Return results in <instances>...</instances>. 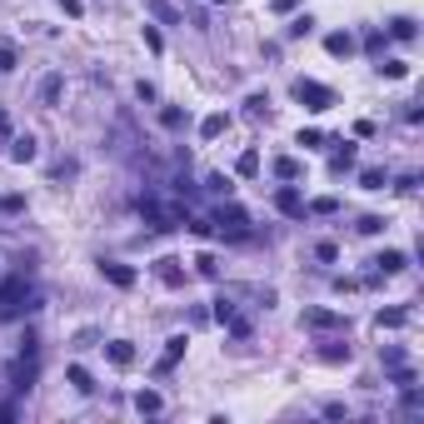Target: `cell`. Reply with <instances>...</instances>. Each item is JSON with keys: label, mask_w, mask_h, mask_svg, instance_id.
Returning a JSON list of instances; mask_svg holds the SVG:
<instances>
[{"label": "cell", "mask_w": 424, "mask_h": 424, "mask_svg": "<svg viewBox=\"0 0 424 424\" xmlns=\"http://www.w3.org/2000/svg\"><path fill=\"white\" fill-rule=\"evenodd\" d=\"M20 309H35L30 280L25 275H6V280H0V320H11V314H20Z\"/></svg>", "instance_id": "cell-1"}, {"label": "cell", "mask_w": 424, "mask_h": 424, "mask_svg": "<svg viewBox=\"0 0 424 424\" xmlns=\"http://www.w3.org/2000/svg\"><path fill=\"white\" fill-rule=\"evenodd\" d=\"M140 215L155 225V230H175V225H190V215L180 205H165V200H155V195H145L140 200Z\"/></svg>", "instance_id": "cell-2"}, {"label": "cell", "mask_w": 424, "mask_h": 424, "mask_svg": "<svg viewBox=\"0 0 424 424\" xmlns=\"http://www.w3.org/2000/svg\"><path fill=\"white\" fill-rule=\"evenodd\" d=\"M295 100L304 105V110L320 115V110H330V105H335V90L320 85V80H295Z\"/></svg>", "instance_id": "cell-3"}, {"label": "cell", "mask_w": 424, "mask_h": 424, "mask_svg": "<svg viewBox=\"0 0 424 424\" xmlns=\"http://www.w3.org/2000/svg\"><path fill=\"white\" fill-rule=\"evenodd\" d=\"M215 225H220L225 235H235V240L250 235V215H245L240 205H220V210H215Z\"/></svg>", "instance_id": "cell-4"}, {"label": "cell", "mask_w": 424, "mask_h": 424, "mask_svg": "<svg viewBox=\"0 0 424 424\" xmlns=\"http://www.w3.org/2000/svg\"><path fill=\"white\" fill-rule=\"evenodd\" d=\"M304 330H349L340 309H304Z\"/></svg>", "instance_id": "cell-5"}, {"label": "cell", "mask_w": 424, "mask_h": 424, "mask_svg": "<svg viewBox=\"0 0 424 424\" xmlns=\"http://www.w3.org/2000/svg\"><path fill=\"white\" fill-rule=\"evenodd\" d=\"M100 275L110 280L115 290H135V270H130V264H120V259H100Z\"/></svg>", "instance_id": "cell-6"}, {"label": "cell", "mask_w": 424, "mask_h": 424, "mask_svg": "<svg viewBox=\"0 0 424 424\" xmlns=\"http://www.w3.org/2000/svg\"><path fill=\"white\" fill-rule=\"evenodd\" d=\"M185 345H190L185 335H175V340H165V354L155 359V375H170V369H175V364L185 359Z\"/></svg>", "instance_id": "cell-7"}, {"label": "cell", "mask_w": 424, "mask_h": 424, "mask_svg": "<svg viewBox=\"0 0 424 424\" xmlns=\"http://www.w3.org/2000/svg\"><path fill=\"white\" fill-rule=\"evenodd\" d=\"M275 210H280V215H304V195L295 185H280L275 190Z\"/></svg>", "instance_id": "cell-8"}, {"label": "cell", "mask_w": 424, "mask_h": 424, "mask_svg": "<svg viewBox=\"0 0 424 424\" xmlns=\"http://www.w3.org/2000/svg\"><path fill=\"white\" fill-rule=\"evenodd\" d=\"M155 275H160V285H170V290H180V285H185L180 259H155Z\"/></svg>", "instance_id": "cell-9"}, {"label": "cell", "mask_w": 424, "mask_h": 424, "mask_svg": "<svg viewBox=\"0 0 424 424\" xmlns=\"http://www.w3.org/2000/svg\"><path fill=\"white\" fill-rule=\"evenodd\" d=\"M270 170H275V180H285V185H295V180H300V175H304V165H300V160H295V155H280V160H275V165H270Z\"/></svg>", "instance_id": "cell-10"}, {"label": "cell", "mask_w": 424, "mask_h": 424, "mask_svg": "<svg viewBox=\"0 0 424 424\" xmlns=\"http://www.w3.org/2000/svg\"><path fill=\"white\" fill-rule=\"evenodd\" d=\"M225 130H230V115H220V110H215V115H205V120H200V140H220Z\"/></svg>", "instance_id": "cell-11"}, {"label": "cell", "mask_w": 424, "mask_h": 424, "mask_svg": "<svg viewBox=\"0 0 424 424\" xmlns=\"http://www.w3.org/2000/svg\"><path fill=\"white\" fill-rule=\"evenodd\" d=\"M105 354H110V364H120V369L135 364V345H130V340H110V345H105Z\"/></svg>", "instance_id": "cell-12"}, {"label": "cell", "mask_w": 424, "mask_h": 424, "mask_svg": "<svg viewBox=\"0 0 424 424\" xmlns=\"http://www.w3.org/2000/svg\"><path fill=\"white\" fill-rule=\"evenodd\" d=\"M404 264H409V259H404L399 250H385V255H375V270H380V275H399Z\"/></svg>", "instance_id": "cell-13"}, {"label": "cell", "mask_w": 424, "mask_h": 424, "mask_svg": "<svg viewBox=\"0 0 424 424\" xmlns=\"http://www.w3.org/2000/svg\"><path fill=\"white\" fill-rule=\"evenodd\" d=\"M325 50H330V56H354V35L335 30V35H325Z\"/></svg>", "instance_id": "cell-14"}, {"label": "cell", "mask_w": 424, "mask_h": 424, "mask_svg": "<svg viewBox=\"0 0 424 424\" xmlns=\"http://www.w3.org/2000/svg\"><path fill=\"white\" fill-rule=\"evenodd\" d=\"M11 160H15V165H30V160H35V140H30V135H15V140H11Z\"/></svg>", "instance_id": "cell-15"}, {"label": "cell", "mask_w": 424, "mask_h": 424, "mask_svg": "<svg viewBox=\"0 0 424 424\" xmlns=\"http://www.w3.org/2000/svg\"><path fill=\"white\" fill-rule=\"evenodd\" d=\"M404 325H409V309H399V304L380 309V330H404Z\"/></svg>", "instance_id": "cell-16"}, {"label": "cell", "mask_w": 424, "mask_h": 424, "mask_svg": "<svg viewBox=\"0 0 424 424\" xmlns=\"http://www.w3.org/2000/svg\"><path fill=\"white\" fill-rule=\"evenodd\" d=\"M135 409H140V414H160V409H165L160 390H140V394H135Z\"/></svg>", "instance_id": "cell-17"}, {"label": "cell", "mask_w": 424, "mask_h": 424, "mask_svg": "<svg viewBox=\"0 0 424 424\" xmlns=\"http://www.w3.org/2000/svg\"><path fill=\"white\" fill-rule=\"evenodd\" d=\"M65 380H70L80 394H90V390H95V380H90V369H85V364H70V369H65Z\"/></svg>", "instance_id": "cell-18"}, {"label": "cell", "mask_w": 424, "mask_h": 424, "mask_svg": "<svg viewBox=\"0 0 424 424\" xmlns=\"http://www.w3.org/2000/svg\"><path fill=\"white\" fill-rule=\"evenodd\" d=\"M235 175H240V180H255V175H259V155H255V150H245L240 160H235Z\"/></svg>", "instance_id": "cell-19"}, {"label": "cell", "mask_w": 424, "mask_h": 424, "mask_svg": "<svg viewBox=\"0 0 424 424\" xmlns=\"http://www.w3.org/2000/svg\"><path fill=\"white\" fill-rule=\"evenodd\" d=\"M320 359H325V364H345V359H349V345H345V340H330V345L320 349Z\"/></svg>", "instance_id": "cell-20"}, {"label": "cell", "mask_w": 424, "mask_h": 424, "mask_svg": "<svg viewBox=\"0 0 424 424\" xmlns=\"http://www.w3.org/2000/svg\"><path fill=\"white\" fill-rule=\"evenodd\" d=\"M330 170H335V175L354 170V145H345V150H335V155H330Z\"/></svg>", "instance_id": "cell-21"}, {"label": "cell", "mask_w": 424, "mask_h": 424, "mask_svg": "<svg viewBox=\"0 0 424 424\" xmlns=\"http://www.w3.org/2000/svg\"><path fill=\"white\" fill-rule=\"evenodd\" d=\"M304 210H309V215H335V210H340V200H335V195H320V200H309Z\"/></svg>", "instance_id": "cell-22"}, {"label": "cell", "mask_w": 424, "mask_h": 424, "mask_svg": "<svg viewBox=\"0 0 424 424\" xmlns=\"http://www.w3.org/2000/svg\"><path fill=\"white\" fill-rule=\"evenodd\" d=\"M390 35H394V40H414L419 30H414V20H409V15H399V20H390Z\"/></svg>", "instance_id": "cell-23"}, {"label": "cell", "mask_w": 424, "mask_h": 424, "mask_svg": "<svg viewBox=\"0 0 424 424\" xmlns=\"http://www.w3.org/2000/svg\"><path fill=\"white\" fill-rule=\"evenodd\" d=\"M40 100H45V105L60 100V75H45V80H40Z\"/></svg>", "instance_id": "cell-24"}, {"label": "cell", "mask_w": 424, "mask_h": 424, "mask_svg": "<svg viewBox=\"0 0 424 424\" xmlns=\"http://www.w3.org/2000/svg\"><path fill=\"white\" fill-rule=\"evenodd\" d=\"M160 125H165V130H180V125H185V110H180V105H165V110H160Z\"/></svg>", "instance_id": "cell-25"}, {"label": "cell", "mask_w": 424, "mask_h": 424, "mask_svg": "<svg viewBox=\"0 0 424 424\" xmlns=\"http://www.w3.org/2000/svg\"><path fill=\"white\" fill-rule=\"evenodd\" d=\"M380 75H385V80H404L409 65H404V60H380Z\"/></svg>", "instance_id": "cell-26"}, {"label": "cell", "mask_w": 424, "mask_h": 424, "mask_svg": "<svg viewBox=\"0 0 424 424\" xmlns=\"http://www.w3.org/2000/svg\"><path fill=\"white\" fill-rule=\"evenodd\" d=\"M359 185H364V190H385V185H390V175H385V170H364V175H359Z\"/></svg>", "instance_id": "cell-27"}, {"label": "cell", "mask_w": 424, "mask_h": 424, "mask_svg": "<svg viewBox=\"0 0 424 424\" xmlns=\"http://www.w3.org/2000/svg\"><path fill=\"white\" fill-rule=\"evenodd\" d=\"M364 50L369 56H385V30H364Z\"/></svg>", "instance_id": "cell-28"}, {"label": "cell", "mask_w": 424, "mask_h": 424, "mask_svg": "<svg viewBox=\"0 0 424 424\" xmlns=\"http://www.w3.org/2000/svg\"><path fill=\"white\" fill-rule=\"evenodd\" d=\"M140 35H145V50H155V56H160V50H165V35H160V30H155V25H145Z\"/></svg>", "instance_id": "cell-29"}, {"label": "cell", "mask_w": 424, "mask_h": 424, "mask_svg": "<svg viewBox=\"0 0 424 424\" xmlns=\"http://www.w3.org/2000/svg\"><path fill=\"white\" fill-rule=\"evenodd\" d=\"M195 270H200L205 280H215V275H220V264H215V255H200V259H195Z\"/></svg>", "instance_id": "cell-30"}, {"label": "cell", "mask_w": 424, "mask_h": 424, "mask_svg": "<svg viewBox=\"0 0 424 424\" xmlns=\"http://www.w3.org/2000/svg\"><path fill=\"white\" fill-rule=\"evenodd\" d=\"M145 6H150V11H155V15H160V20H170V25H175V20H180V15H175V11H170V6H165V0H145Z\"/></svg>", "instance_id": "cell-31"}, {"label": "cell", "mask_w": 424, "mask_h": 424, "mask_svg": "<svg viewBox=\"0 0 424 424\" xmlns=\"http://www.w3.org/2000/svg\"><path fill=\"white\" fill-rule=\"evenodd\" d=\"M380 230H385L380 215H364V220H359V235H380Z\"/></svg>", "instance_id": "cell-32"}, {"label": "cell", "mask_w": 424, "mask_h": 424, "mask_svg": "<svg viewBox=\"0 0 424 424\" xmlns=\"http://www.w3.org/2000/svg\"><path fill=\"white\" fill-rule=\"evenodd\" d=\"M215 320H220V325L235 320V304H230V300H215Z\"/></svg>", "instance_id": "cell-33"}, {"label": "cell", "mask_w": 424, "mask_h": 424, "mask_svg": "<svg viewBox=\"0 0 424 424\" xmlns=\"http://www.w3.org/2000/svg\"><path fill=\"white\" fill-rule=\"evenodd\" d=\"M314 255H320L325 264H330V259H340V250H335V240H320V245H314Z\"/></svg>", "instance_id": "cell-34"}, {"label": "cell", "mask_w": 424, "mask_h": 424, "mask_svg": "<svg viewBox=\"0 0 424 424\" xmlns=\"http://www.w3.org/2000/svg\"><path fill=\"white\" fill-rule=\"evenodd\" d=\"M309 30H314V20H309V15H300V20H290V35H295V40H300V35H309Z\"/></svg>", "instance_id": "cell-35"}, {"label": "cell", "mask_w": 424, "mask_h": 424, "mask_svg": "<svg viewBox=\"0 0 424 424\" xmlns=\"http://www.w3.org/2000/svg\"><path fill=\"white\" fill-rule=\"evenodd\" d=\"M0 210H6V215H20L25 200H20V195H6V200H0Z\"/></svg>", "instance_id": "cell-36"}, {"label": "cell", "mask_w": 424, "mask_h": 424, "mask_svg": "<svg viewBox=\"0 0 424 424\" xmlns=\"http://www.w3.org/2000/svg\"><path fill=\"white\" fill-rule=\"evenodd\" d=\"M245 105H250V115H264V105H270V95H250Z\"/></svg>", "instance_id": "cell-37"}, {"label": "cell", "mask_w": 424, "mask_h": 424, "mask_svg": "<svg viewBox=\"0 0 424 424\" xmlns=\"http://www.w3.org/2000/svg\"><path fill=\"white\" fill-rule=\"evenodd\" d=\"M230 335H235V340H245V335H250V320H240V314H235V320H230Z\"/></svg>", "instance_id": "cell-38"}, {"label": "cell", "mask_w": 424, "mask_h": 424, "mask_svg": "<svg viewBox=\"0 0 424 424\" xmlns=\"http://www.w3.org/2000/svg\"><path fill=\"white\" fill-rule=\"evenodd\" d=\"M295 6H300V0H270V11H275V15H290Z\"/></svg>", "instance_id": "cell-39"}, {"label": "cell", "mask_w": 424, "mask_h": 424, "mask_svg": "<svg viewBox=\"0 0 424 424\" xmlns=\"http://www.w3.org/2000/svg\"><path fill=\"white\" fill-rule=\"evenodd\" d=\"M11 65H15V56H11L6 45H0V70H11Z\"/></svg>", "instance_id": "cell-40"}, {"label": "cell", "mask_w": 424, "mask_h": 424, "mask_svg": "<svg viewBox=\"0 0 424 424\" xmlns=\"http://www.w3.org/2000/svg\"><path fill=\"white\" fill-rule=\"evenodd\" d=\"M60 11L65 15H80V0H60Z\"/></svg>", "instance_id": "cell-41"}, {"label": "cell", "mask_w": 424, "mask_h": 424, "mask_svg": "<svg viewBox=\"0 0 424 424\" xmlns=\"http://www.w3.org/2000/svg\"><path fill=\"white\" fill-rule=\"evenodd\" d=\"M0 135H11V115L6 110H0Z\"/></svg>", "instance_id": "cell-42"}, {"label": "cell", "mask_w": 424, "mask_h": 424, "mask_svg": "<svg viewBox=\"0 0 424 424\" xmlns=\"http://www.w3.org/2000/svg\"><path fill=\"white\" fill-rule=\"evenodd\" d=\"M11 414H15V409H0V424H6V419H11Z\"/></svg>", "instance_id": "cell-43"}, {"label": "cell", "mask_w": 424, "mask_h": 424, "mask_svg": "<svg viewBox=\"0 0 424 424\" xmlns=\"http://www.w3.org/2000/svg\"><path fill=\"white\" fill-rule=\"evenodd\" d=\"M215 6H220V0H215Z\"/></svg>", "instance_id": "cell-44"}]
</instances>
